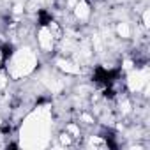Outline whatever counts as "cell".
<instances>
[{"mask_svg": "<svg viewBox=\"0 0 150 150\" xmlns=\"http://www.w3.org/2000/svg\"><path fill=\"white\" fill-rule=\"evenodd\" d=\"M50 21H51V16H50L48 13L41 11V13H39V23H41V25H48Z\"/></svg>", "mask_w": 150, "mask_h": 150, "instance_id": "cell-1", "label": "cell"}, {"mask_svg": "<svg viewBox=\"0 0 150 150\" xmlns=\"http://www.w3.org/2000/svg\"><path fill=\"white\" fill-rule=\"evenodd\" d=\"M11 53H13V46H4V51H2V55H4V58H7V57H11Z\"/></svg>", "mask_w": 150, "mask_h": 150, "instance_id": "cell-2", "label": "cell"}]
</instances>
